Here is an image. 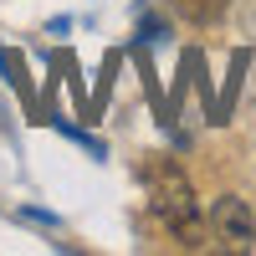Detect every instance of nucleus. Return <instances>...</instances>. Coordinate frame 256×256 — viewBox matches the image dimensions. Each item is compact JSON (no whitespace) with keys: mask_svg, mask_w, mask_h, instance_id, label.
I'll list each match as a JSON object with an SVG mask.
<instances>
[{"mask_svg":"<svg viewBox=\"0 0 256 256\" xmlns=\"http://www.w3.org/2000/svg\"><path fill=\"white\" fill-rule=\"evenodd\" d=\"M226 6L230 0H174V10L184 20H195V26H216V20L226 16Z\"/></svg>","mask_w":256,"mask_h":256,"instance_id":"obj_3","label":"nucleus"},{"mask_svg":"<svg viewBox=\"0 0 256 256\" xmlns=\"http://www.w3.org/2000/svg\"><path fill=\"white\" fill-rule=\"evenodd\" d=\"M148 205H154L159 226L180 246H200L205 241V220H200V205H195V184L184 180L180 164H169V159L148 164Z\"/></svg>","mask_w":256,"mask_h":256,"instance_id":"obj_1","label":"nucleus"},{"mask_svg":"<svg viewBox=\"0 0 256 256\" xmlns=\"http://www.w3.org/2000/svg\"><path fill=\"white\" fill-rule=\"evenodd\" d=\"M210 241H216L220 251H251L256 246V216H251V205L241 195H220L216 205H210Z\"/></svg>","mask_w":256,"mask_h":256,"instance_id":"obj_2","label":"nucleus"}]
</instances>
